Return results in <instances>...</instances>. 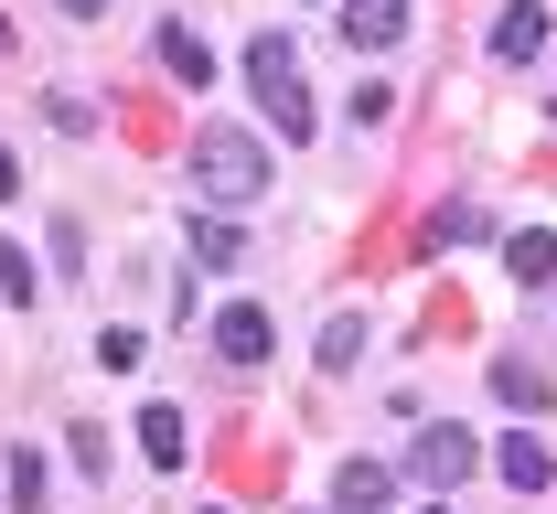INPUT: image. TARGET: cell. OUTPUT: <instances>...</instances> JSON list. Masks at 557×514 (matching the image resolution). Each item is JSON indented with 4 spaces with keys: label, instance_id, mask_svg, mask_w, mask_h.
<instances>
[{
    "label": "cell",
    "instance_id": "6da1fadb",
    "mask_svg": "<svg viewBox=\"0 0 557 514\" xmlns=\"http://www.w3.org/2000/svg\"><path fill=\"white\" fill-rule=\"evenodd\" d=\"M247 97L269 108L278 140H311V129H322V108H311V86H300V43H289V33H247Z\"/></svg>",
    "mask_w": 557,
    "mask_h": 514
},
{
    "label": "cell",
    "instance_id": "7a4b0ae2",
    "mask_svg": "<svg viewBox=\"0 0 557 514\" xmlns=\"http://www.w3.org/2000/svg\"><path fill=\"white\" fill-rule=\"evenodd\" d=\"M194 183H205L214 204H258V193H269V140L205 118V129H194Z\"/></svg>",
    "mask_w": 557,
    "mask_h": 514
},
{
    "label": "cell",
    "instance_id": "3957f363",
    "mask_svg": "<svg viewBox=\"0 0 557 514\" xmlns=\"http://www.w3.org/2000/svg\"><path fill=\"white\" fill-rule=\"evenodd\" d=\"M408 472H418V482H472V472H483V440H472V429H418Z\"/></svg>",
    "mask_w": 557,
    "mask_h": 514
},
{
    "label": "cell",
    "instance_id": "277c9868",
    "mask_svg": "<svg viewBox=\"0 0 557 514\" xmlns=\"http://www.w3.org/2000/svg\"><path fill=\"white\" fill-rule=\"evenodd\" d=\"M214 354H225L236 375L269 365V311H258V300H225V311H214Z\"/></svg>",
    "mask_w": 557,
    "mask_h": 514
},
{
    "label": "cell",
    "instance_id": "5b68a950",
    "mask_svg": "<svg viewBox=\"0 0 557 514\" xmlns=\"http://www.w3.org/2000/svg\"><path fill=\"white\" fill-rule=\"evenodd\" d=\"M397 504V472H386V461H344V472H333V514H386Z\"/></svg>",
    "mask_w": 557,
    "mask_h": 514
},
{
    "label": "cell",
    "instance_id": "8992f818",
    "mask_svg": "<svg viewBox=\"0 0 557 514\" xmlns=\"http://www.w3.org/2000/svg\"><path fill=\"white\" fill-rule=\"evenodd\" d=\"M344 43H364V54L408 43V0H344Z\"/></svg>",
    "mask_w": 557,
    "mask_h": 514
},
{
    "label": "cell",
    "instance_id": "52a82bcc",
    "mask_svg": "<svg viewBox=\"0 0 557 514\" xmlns=\"http://www.w3.org/2000/svg\"><path fill=\"white\" fill-rule=\"evenodd\" d=\"M493 461H504V482H515V493H547V482H557V450L536 440V429H504Z\"/></svg>",
    "mask_w": 557,
    "mask_h": 514
},
{
    "label": "cell",
    "instance_id": "ba28073f",
    "mask_svg": "<svg viewBox=\"0 0 557 514\" xmlns=\"http://www.w3.org/2000/svg\"><path fill=\"white\" fill-rule=\"evenodd\" d=\"M0 493H11V514H44V504H54V472H44V450H11V461H0Z\"/></svg>",
    "mask_w": 557,
    "mask_h": 514
},
{
    "label": "cell",
    "instance_id": "9c48e42d",
    "mask_svg": "<svg viewBox=\"0 0 557 514\" xmlns=\"http://www.w3.org/2000/svg\"><path fill=\"white\" fill-rule=\"evenodd\" d=\"M183 236H194V258H205V268H247V258H258V247H247V225H225V215H194Z\"/></svg>",
    "mask_w": 557,
    "mask_h": 514
},
{
    "label": "cell",
    "instance_id": "30bf717a",
    "mask_svg": "<svg viewBox=\"0 0 557 514\" xmlns=\"http://www.w3.org/2000/svg\"><path fill=\"white\" fill-rule=\"evenodd\" d=\"M536 43H547V11H536V0H515V11L493 22V65H525Z\"/></svg>",
    "mask_w": 557,
    "mask_h": 514
},
{
    "label": "cell",
    "instance_id": "8fae6325",
    "mask_svg": "<svg viewBox=\"0 0 557 514\" xmlns=\"http://www.w3.org/2000/svg\"><path fill=\"white\" fill-rule=\"evenodd\" d=\"M504 268H515V290H547V279H557V236H547V225H525V236L504 247Z\"/></svg>",
    "mask_w": 557,
    "mask_h": 514
},
{
    "label": "cell",
    "instance_id": "7c38bea8",
    "mask_svg": "<svg viewBox=\"0 0 557 514\" xmlns=\"http://www.w3.org/2000/svg\"><path fill=\"white\" fill-rule=\"evenodd\" d=\"M150 54H161V65L183 75V86H214V54L194 43V33H183V22H161V33H150Z\"/></svg>",
    "mask_w": 557,
    "mask_h": 514
},
{
    "label": "cell",
    "instance_id": "4fadbf2b",
    "mask_svg": "<svg viewBox=\"0 0 557 514\" xmlns=\"http://www.w3.org/2000/svg\"><path fill=\"white\" fill-rule=\"evenodd\" d=\"M139 450L150 472H183V408H139Z\"/></svg>",
    "mask_w": 557,
    "mask_h": 514
},
{
    "label": "cell",
    "instance_id": "5bb4252c",
    "mask_svg": "<svg viewBox=\"0 0 557 514\" xmlns=\"http://www.w3.org/2000/svg\"><path fill=\"white\" fill-rule=\"evenodd\" d=\"M493 397H504V408H547V365L504 354V365H493Z\"/></svg>",
    "mask_w": 557,
    "mask_h": 514
},
{
    "label": "cell",
    "instance_id": "9a60e30c",
    "mask_svg": "<svg viewBox=\"0 0 557 514\" xmlns=\"http://www.w3.org/2000/svg\"><path fill=\"white\" fill-rule=\"evenodd\" d=\"M354 354H364V322H354V311H333V322H322V375H344Z\"/></svg>",
    "mask_w": 557,
    "mask_h": 514
},
{
    "label": "cell",
    "instance_id": "2e32d148",
    "mask_svg": "<svg viewBox=\"0 0 557 514\" xmlns=\"http://www.w3.org/2000/svg\"><path fill=\"white\" fill-rule=\"evenodd\" d=\"M472 236H483L472 204H440V215H429V247H472Z\"/></svg>",
    "mask_w": 557,
    "mask_h": 514
},
{
    "label": "cell",
    "instance_id": "e0dca14e",
    "mask_svg": "<svg viewBox=\"0 0 557 514\" xmlns=\"http://www.w3.org/2000/svg\"><path fill=\"white\" fill-rule=\"evenodd\" d=\"M22 300H33V268H22V247L0 236V311H22Z\"/></svg>",
    "mask_w": 557,
    "mask_h": 514
},
{
    "label": "cell",
    "instance_id": "ac0fdd59",
    "mask_svg": "<svg viewBox=\"0 0 557 514\" xmlns=\"http://www.w3.org/2000/svg\"><path fill=\"white\" fill-rule=\"evenodd\" d=\"M11 193H22V161H11V150H0V204H11Z\"/></svg>",
    "mask_w": 557,
    "mask_h": 514
},
{
    "label": "cell",
    "instance_id": "d6986e66",
    "mask_svg": "<svg viewBox=\"0 0 557 514\" xmlns=\"http://www.w3.org/2000/svg\"><path fill=\"white\" fill-rule=\"evenodd\" d=\"M54 11H65V22H97V11H108V0H54Z\"/></svg>",
    "mask_w": 557,
    "mask_h": 514
},
{
    "label": "cell",
    "instance_id": "ffe728a7",
    "mask_svg": "<svg viewBox=\"0 0 557 514\" xmlns=\"http://www.w3.org/2000/svg\"><path fill=\"white\" fill-rule=\"evenodd\" d=\"M0 54H11V22H0Z\"/></svg>",
    "mask_w": 557,
    "mask_h": 514
},
{
    "label": "cell",
    "instance_id": "44dd1931",
    "mask_svg": "<svg viewBox=\"0 0 557 514\" xmlns=\"http://www.w3.org/2000/svg\"><path fill=\"white\" fill-rule=\"evenodd\" d=\"M547 118H557V97H547Z\"/></svg>",
    "mask_w": 557,
    "mask_h": 514
},
{
    "label": "cell",
    "instance_id": "7402d4cb",
    "mask_svg": "<svg viewBox=\"0 0 557 514\" xmlns=\"http://www.w3.org/2000/svg\"><path fill=\"white\" fill-rule=\"evenodd\" d=\"M418 514H440V504H418Z\"/></svg>",
    "mask_w": 557,
    "mask_h": 514
}]
</instances>
